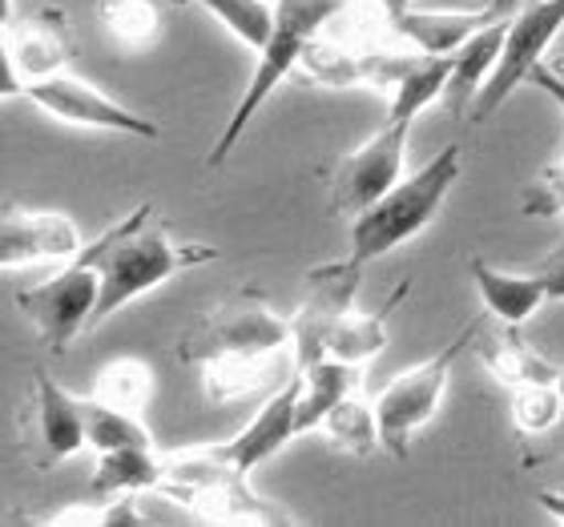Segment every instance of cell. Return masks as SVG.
<instances>
[{"label": "cell", "mask_w": 564, "mask_h": 527, "mask_svg": "<svg viewBox=\"0 0 564 527\" xmlns=\"http://www.w3.org/2000/svg\"><path fill=\"white\" fill-rule=\"evenodd\" d=\"M214 259H218V250L206 242H177L150 201H141L138 210H130L94 242H85V250L77 254V262H85L101 282L94 330L118 315L121 306H130L145 290L162 286L165 278H174L182 270L206 266Z\"/></svg>", "instance_id": "cell-1"}, {"label": "cell", "mask_w": 564, "mask_h": 527, "mask_svg": "<svg viewBox=\"0 0 564 527\" xmlns=\"http://www.w3.org/2000/svg\"><path fill=\"white\" fill-rule=\"evenodd\" d=\"M459 169H464V150L447 145V150L435 153L432 162H423L412 177H400L376 206H367L359 218H351L347 262L367 270L395 246H403L408 238L423 234L435 222V213L447 201L452 186L459 182Z\"/></svg>", "instance_id": "cell-2"}, {"label": "cell", "mask_w": 564, "mask_h": 527, "mask_svg": "<svg viewBox=\"0 0 564 527\" xmlns=\"http://www.w3.org/2000/svg\"><path fill=\"white\" fill-rule=\"evenodd\" d=\"M343 9V0H274V29L267 36V45L259 48V65L250 73V85L238 97L235 113L223 125L218 141L210 150V165H223L230 157V150L238 145V138L247 133V125L254 121L271 94L279 89L303 61V48L318 36V29Z\"/></svg>", "instance_id": "cell-3"}, {"label": "cell", "mask_w": 564, "mask_h": 527, "mask_svg": "<svg viewBox=\"0 0 564 527\" xmlns=\"http://www.w3.org/2000/svg\"><path fill=\"white\" fill-rule=\"evenodd\" d=\"M294 351V327L259 290H238L189 322L177 339L182 363H210L226 354H274Z\"/></svg>", "instance_id": "cell-4"}, {"label": "cell", "mask_w": 564, "mask_h": 527, "mask_svg": "<svg viewBox=\"0 0 564 527\" xmlns=\"http://www.w3.org/2000/svg\"><path fill=\"white\" fill-rule=\"evenodd\" d=\"M471 330H476V322L459 330L456 339L447 342L440 354L423 359L420 366H408V371H400L388 387L379 391L376 415H379V435H383V451H391V455H400V459L408 455L412 435L420 431L423 422L432 419L435 410H440L447 375H452V366H456L459 351L468 347Z\"/></svg>", "instance_id": "cell-5"}, {"label": "cell", "mask_w": 564, "mask_h": 527, "mask_svg": "<svg viewBox=\"0 0 564 527\" xmlns=\"http://www.w3.org/2000/svg\"><path fill=\"white\" fill-rule=\"evenodd\" d=\"M564 29V0H532L520 12H512L505 33V48L496 61L492 77L484 81L480 97L471 101V121H488L508 97L517 94V85L529 81V73L544 61L553 41Z\"/></svg>", "instance_id": "cell-6"}, {"label": "cell", "mask_w": 564, "mask_h": 527, "mask_svg": "<svg viewBox=\"0 0 564 527\" xmlns=\"http://www.w3.org/2000/svg\"><path fill=\"white\" fill-rule=\"evenodd\" d=\"M408 133H412V121L388 113V121L359 150L347 153L339 169H335V177H330V210L339 218H359L367 206H376L403 177Z\"/></svg>", "instance_id": "cell-7"}, {"label": "cell", "mask_w": 564, "mask_h": 527, "mask_svg": "<svg viewBox=\"0 0 564 527\" xmlns=\"http://www.w3.org/2000/svg\"><path fill=\"white\" fill-rule=\"evenodd\" d=\"M97 298H101V282L85 262L69 259V266L61 270L57 278H45L17 294L21 315L41 330V339L53 351H65L82 330H94Z\"/></svg>", "instance_id": "cell-8"}, {"label": "cell", "mask_w": 564, "mask_h": 527, "mask_svg": "<svg viewBox=\"0 0 564 527\" xmlns=\"http://www.w3.org/2000/svg\"><path fill=\"white\" fill-rule=\"evenodd\" d=\"M33 106H41L48 118L65 121V125H82V130H109V133H133V138L158 141L162 130L150 118H138L133 109L106 97L97 85L77 81L69 73H53L45 81H29L21 89Z\"/></svg>", "instance_id": "cell-9"}, {"label": "cell", "mask_w": 564, "mask_h": 527, "mask_svg": "<svg viewBox=\"0 0 564 527\" xmlns=\"http://www.w3.org/2000/svg\"><path fill=\"white\" fill-rule=\"evenodd\" d=\"M364 270L351 266L347 259L323 262V266L306 270V294L299 310L291 315L294 327V371L318 363L323 359V342L327 330L335 327V318H343L355 306Z\"/></svg>", "instance_id": "cell-10"}, {"label": "cell", "mask_w": 564, "mask_h": 527, "mask_svg": "<svg viewBox=\"0 0 564 527\" xmlns=\"http://www.w3.org/2000/svg\"><path fill=\"white\" fill-rule=\"evenodd\" d=\"M85 250V238L69 213L4 210L0 218V262L4 270L33 262H65Z\"/></svg>", "instance_id": "cell-11"}, {"label": "cell", "mask_w": 564, "mask_h": 527, "mask_svg": "<svg viewBox=\"0 0 564 527\" xmlns=\"http://www.w3.org/2000/svg\"><path fill=\"white\" fill-rule=\"evenodd\" d=\"M299 435V371H294L286 383H282L274 395H267V403L259 407V415L242 427V431L230 439V443H218L214 451L238 471H254L259 463H267L271 455H279L282 447Z\"/></svg>", "instance_id": "cell-12"}, {"label": "cell", "mask_w": 564, "mask_h": 527, "mask_svg": "<svg viewBox=\"0 0 564 527\" xmlns=\"http://www.w3.org/2000/svg\"><path fill=\"white\" fill-rule=\"evenodd\" d=\"M48 21H24L21 33L4 29V53H0V94L4 97H17L29 81H45L73 61L65 24Z\"/></svg>", "instance_id": "cell-13"}, {"label": "cell", "mask_w": 564, "mask_h": 527, "mask_svg": "<svg viewBox=\"0 0 564 527\" xmlns=\"http://www.w3.org/2000/svg\"><path fill=\"white\" fill-rule=\"evenodd\" d=\"M517 12V0H488L484 9H459V12H420L408 9L400 21L391 24L400 36H408L420 53H435V57H452L468 36L488 29L492 21H505Z\"/></svg>", "instance_id": "cell-14"}, {"label": "cell", "mask_w": 564, "mask_h": 527, "mask_svg": "<svg viewBox=\"0 0 564 527\" xmlns=\"http://www.w3.org/2000/svg\"><path fill=\"white\" fill-rule=\"evenodd\" d=\"M29 427L33 439L45 447V459H69L82 447H89L85 439V415L82 398L69 395L65 387H57L45 371L33 375V403H29Z\"/></svg>", "instance_id": "cell-15"}, {"label": "cell", "mask_w": 564, "mask_h": 527, "mask_svg": "<svg viewBox=\"0 0 564 527\" xmlns=\"http://www.w3.org/2000/svg\"><path fill=\"white\" fill-rule=\"evenodd\" d=\"M468 270H471L476 290H480V298H484V310H488L500 327H520V322H529L544 303H553L544 274H508V270H496L492 262H484V259H471Z\"/></svg>", "instance_id": "cell-16"}, {"label": "cell", "mask_w": 564, "mask_h": 527, "mask_svg": "<svg viewBox=\"0 0 564 527\" xmlns=\"http://www.w3.org/2000/svg\"><path fill=\"white\" fill-rule=\"evenodd\" d=\"M508 21H492L488 29H480L476 36H468L464 45L452 53V77H447V109H452V118H468L471 113V101L480 97L484 81L492 77L496 61H500V48H505V33H508Z\"/></svg>", "instance_id": "cell-17"}, {"label": "cell", "mask_w": 564, "mask_h": 527, "mask_svg": "<svg viewBox=\"0 0 564 527\" xmlns=\"http://www.w3.org/2000/svg\"><path fill=\"white\" fill-rule=\"evenodd\" d=\"M476 354L480 363L496 375V383H505L508 391L524 387V383H561V371L549 366L541 354H532L524 342L517 339V327L488 330V322H476Z\"/></svg>", "instance_id": "cell-18"}, {"label": "cell", "mask_w": 564, "mask_h": 527, "mask_svg": "<svg viewBox=\"0 0 564 527\" xmlns=\"http://www.w3.org/2000/svg\"><path fill=\"white\" fill-rule=\"evenodd\" d=\"M162 480V455L153 447H118V451H97L89 499H118V495L158 492Z\"/></svg>", "instance_id": "cell-19"}, {"label": "cell", "mask_w": 564, "mask_h": 527, "mask_svg": "<svg viewBox=\"0 0 564 527\" xmlns=\"http://www.w3.org/2000/svg\"><path fill=\"white\" fill-rule=\"evenodd\" d=\"M403 294H408V286H400V290L391 294L388 306L379 315L376 310L351 306L343 318H335V327L327 330V342H323V359H343V363H355V366L376 359L388 347V318L403 303Z\"/></svg>", "instance_id": "cell-20"}, {"label": "cell", "mask_w": 564, "mask_h": 527, "mask_svg": "<svg viewBox=\"0 0 564 527\" xmlns=\"http://www.w3.org/2000/svg\"><path fill=\"white\" fill-rule=\"evenodd\" d=\"M355 383H359L355 363H343V359H318V363L303 366L299 371V435L318 431L327 410L343 395H351Z\"/></svg>", "instance_id": "cell-21"}, {"label": "cell", "mask_w": 564, "mask_h": 527, "mask_svg": "<svg viewBox=\"0 0 564 527\" xmlns=\"http://www.w3.org/2000/svg\"><path fill=\"white\" fill-rule=\"evenodd\" d=\"M318 431L327 435V443L343 455H376L383 451V435H379L376 403H367L359 391L343 395L327 410V419L318 422Z\"/></svg>", "instance_id": "cell-22"}, {"label": "cell", "mask_w": 564, "mask_h": 527, "mask_svg": "<svg viewBox=\"0 0 564 527\" xmlns=\"http://www.w3.org/2000/svg\"><path fill=\"white\" fill-rule=\"evenodd\" d=\"M150 395H153V371L141 359H113V363H106L97 371L94 398L106 403V407L141 415Z\"/></svg>", "instance_id": "cell-23"}, {"label": "cell", "mask_w": 564, "mask_h": 527, "mask_svg": "<svg viewBox=\"0 0 564 527\" xmlns=\"http://www.w3.org/2000/svg\"><path fill=\"white\" fill-rule=\"evenodd\" d=\"M85 415V439L94 451H118V447H153V435L145 431V422L130 410L106 407L94 395L82 398Z\"/></svg>", "instance_id": "cell-24"}, {"label": "cell", "mask_w": 564, "mask_h": 527, "mask_svg": "<svg viewBox=\"0 0 564 527\" xmlns=\"http://www.w3.org/2000/svg\"><path fill=\"white\" fill-rule=\"evenodd\" d=\"M97 12H101L106 33L126 48H145L162 33V21H158L153 0H101Z\"/></svg>", "instance_id": "cell-25"}, {"label": "cell", "mask_w": 564, "mask_h": 527, "mask_svg": "<svg viewBox=\"0 0 564 527\" xmlns=\"http://www.w3.org/2000/svg\"><path fill=\"white\" fill-rule=\"evenodd\" d=\"M198 4L210 12V17H218V21H223L242 45L254 48V53L267 45V36H271V29H274L271 0H198Z\"/></svg>", "instance_id": "cell-26"}, {"label": "cell", "mask_w": 564, "mask_h": 527, "mask_svg": "<svg viewBox=\"0 0 564 527\" xmlns=\"http://www.w3.org/2000/svg\"><path fill=\"white\" fill-rule=\"evenodd\" d=\"M561 419V383H524L512 387V422L524 439H541Z\"/></svg>", "instance_id": "cell-27"}, {"label": "cell", "mask_w": 564, "mask_h": 527, "mask_svg": "<svg viewBox=\"0 0 564 527\" xmlns=\"http://www.w3.org/2000/svg\"><path fill=\"white\" fill-rule=\"evenodd\" d=\"M529 81L536 85V89H541V94H549V97H553L556 106H561V113H564V77L553 69V65H544V61H541V65H536V69L529 73Z\"/></svg>", "instance_id": "cell-28"}, {"label": "cell", "mask_w": 564, "mask_h": 527, "mask_svg": "<svg viewBox=\"0 0 564 527\" xmlns=\"http://www.w3.org/2000/svg\"><path fill=\"white\" fill-rule=\"evenodd\" d=\"M536 504H541L549 516H556L564 524V483H556V487H544V492L536 495Z\"/></svg>", "instance_id": "cell-29"}, {"label": "cell", "mask_w": 564, "mask_h": 527, "mask_svg": "<svg viewBox=\"0 0 564 527\" xmlns=\"http://www.w3.org/2000/svg\"><path fill=\"white\" fill-rule=\"evenodd\" d=\"M544 282H549V298H553V303H561V298H564V254L553 262V266L544 270Z\"/></svg>", "instance_id": "cell-30"}, {"label": "cell", "mask_w": 564, "mask_h": 527, "mask_svg": "<svg viewBox=\"0 0 564 527\" xmlns=\"http://www.w3.org/2000/svg\"><path fill=\"white\" fill-rule=\"evenodd\" d=\"M544 182H549V189H553L556 206H561V213H564V165H556V169H549V174H544Z\"/></svg>", "instance_id": "cell-31"}, {"label": "cell", "mask_w": 564, "mask_h": 527, "mask_svg": "<svg viewBox=\"0 0 564 527\" xmlns=\"http://www.w3.org/2000/svg\"><path fill=\"white\" fill-rule=\"evenodd\" d=\"M379 9H383V17H388V24H395L403 17V12L412 9V0H379Z\"/></svg>", "instance_id": "cell-32"}]
</instances>
